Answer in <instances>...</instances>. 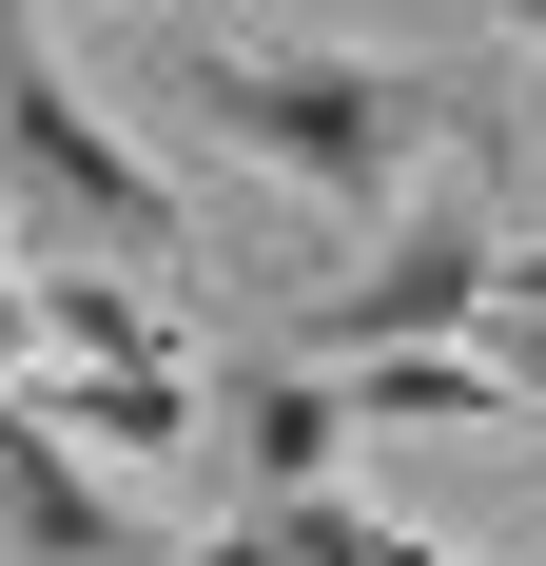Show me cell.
<instances>
[{
    "label": "cell",
    "mask_w": 546,
    "mask_h": 566,
    "mask_svg": "<svg viewBox=\"0 0 546 566\" xmlns=\"http://www.w3.org/2000/svg\"><path fill=\"white\" fill-rule=\"evenodd\" d=\"M176 117H196L216 157L332 196V216H390V196L469 137V78H430V59H332V40H196L176 59Z\"/></svg>",
    "instance_id": "1"
},
{
    "label": "cell",
    "mask_w": 546,
    "mask_h": 566,
    "mask_svg": "<svg viewBox=\"0 0 546 566\" xmlns=\"http://www.w3.org/2000/svg\"><path fill=\"white\" fill-rule=\"evenodd\" d=\"M0 216H20V254H78V274H137V293H196V254H216L176 216V176L40 59V0H0Z\"/></svg>",
    "instance_id": "2"
},
{
    "label": "cell",
    "mask_w": 546,
    "mask_h": 566,
    "mask_svg": "<svg viewBox=\"0 0 546 566\" xmlns=\"http://www.w3.org/2000/svg\"><path fill=\"white\" fill-rule=\"evenodd\" d=\"M469 313H489V234H469V216H410L371 274H332L293 333H313V371H351V352H469Z\"/></svg>",
    "instance_id": "3"
},
{
    "label": "cell",
    "mask_w": 546,
    "mask_h": 566,
    "mask_svg": "<svg viewBox=\"0 0 546 566\" xmlns=\"http://www.w3.org/2000/svg\"><path fill=\"white\" fill-rule=\"evenodd\" d=\"M0 566H176L157 527H137L98 469L40 430V391H20V371H0Z\"/></svg>",
    "instance_id": "4"
},
{
    "label": "cell",
    "mask_w": 546,
    "mask_h": 566,
    "mask_svg": "<svg viewBox=\"0 0 546 566\" xmlns=\"http://www.w3.org/2000/svg\"><path fill=\"white\" fill-rule=\"evenodd\" d=\"M20 352L40 371H196V293L78 274V254H20Z\"/></svg>",
    "instance_id": "5"
},
{
    "label": "cell",
    "mask_w": 546,
    "mask_h": 566,
    "mask_svg": "<svg viewBox=\"0 0 546 566\" xmlns=\"http://www.w3.org/2000/svg\"><path fill=\"white\" fill-rule=\"evenodd\" d=\"M196 566H469V547H430V527L351 509V489H234V527H216Z\"/></svg>",
    "instance_id": "6"
},
{
    "label": "cell",
    "mask_w": 546,
    "mask_h": 566,
    "mask_svg": "<svg viewBox=\"0 0 546 566\" xmlns=\"http://www.w3.org/2000/svg\"><path fill=\"white\" fill-rule=\"evenodd\" d=\"M40 391V430L59 450H98V469H176L216 410H196V371H20Z\"/></svg>",
    "instance_id": "7"
},
{
    "label": "cell",
    "mask_w": 546,
    "mask_h": 566,
    "mask_svg": "<svg viewBox=\"0 0 546 566\" xmlns=\"http://www.w3.org/2000/svg\"><path fill=\"white\" fill-rule=\"evenodd\" d=\"M351 469V391L332 371H254L234 391V489H332Z\"/></svg>",
    "instance_id": "8"
},
{
    "label": "cell",
    "mask_w": 546,
    "mask_h": 566,
    "mask_svg": "<svg viewBox=\"0 0 546 566\" xmlns=\"http://www.w3.org/2000/svg\"><path fill=\"white\" fill-rule=\"evenodd\" d=\"M332 391H351V430H489V410H507L469 352H351Z\"/></svg>",
    "instance_id": "9"
},
{
    "label": "cell",
    "mask_w": 546,
    "mask_h": 566,
    "mask_svg": "<svg viewBox=\"0 0 546 566\" xmlns=\"http://www.w3.org/2000/svg\"><path fill=\"white\" fill-rule=\"evenodd\" d=\"M489 20H507V40H527V59H546V0H489Z\"/></svg>",
    "instance_id": "10"
},
{
    "label": "cell",
    "mask_w": 546,
    "mask_h": 566,
    "mask_svg": "<svg viewBox=\"0 0 546 566\" xmlns=\"http://www.w3.org/2000/svg\"><path fill=\"white\" fill-rule=\"evenodd\" d=\"M0 254H20V216H0Z\"/></svg>",
    "instance_id": "11"
}]
</instances>
